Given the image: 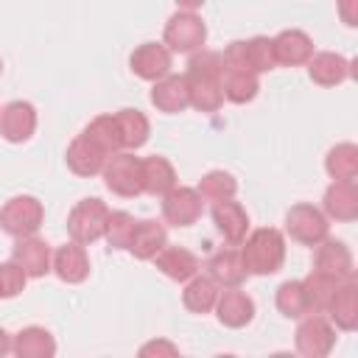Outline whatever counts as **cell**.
<instances>
[{
	"instance_id": "obj_1",
	"label": "cell",
	"mask_w": 358,
	"mask_h": 358,
	"mask_svg": "<svg viewBox=\"0 0 358 358\" xmlns=\"http://www.w3.org/2000/svg\"><path fill=\"white\" fill-rule=\"evenodd\" d=\"M221 73H224V62L221 53L215 50H201L187 62L185 81H187L190 106H196L199 112H215L224 103Z\"/></svg>"
},
{
	"instance_id": "obj_2",
	"label": "cell",
	"mask_w": 358,
	"mask_h": 358,
	"mask_svg": "<svg viewBox=\"0 0 358 358\" xmlns=\"http://www.w3.org/2000/svg\"><path fill=\"white\" fill-rule=\"evenodd\" d=\"M241 257H243V266L249 274H274L280 271L282 260H285V238L280 229L274 227H263V229H255L243 249H241Z\"/></svg>"
},
{
	"instance_id": "obj_3",
	"label": "cell",
	"mask_w": 358,
	"mask_h": 358,
	"mask_svg": "<svg viewBox=\"0 0 358 358\" xmlns=\"http://www.w3.org/2000/svg\"><path fill=\"white\" fill-rule=\"evenodd\" d=\"M45 207L34 196H14L0 207V229L14 238H28L42 227Z\"/></svg>"
},
{
	"instance_id": "obj_4",
	"label": "cell",
	"mask_w": 358,
	"mask_h": 358,
	"mask_svg": "<svg viewBox=\"0 0 358 358\" xmlns=\"http://www.w3.org/2000/svg\"><path fill=\"white\" fill-rule=\"evenodd\" d=\"M101 173H103L106 187L123 199L143 193V159L134 154H126V151L112 154Z\"/></svg>"
},
{
	"instance_id": "obj_5",
	"label": "cell",
	"mask_w": 358,
	"mask_h": 358,
	"mask_svg": "<svg viewBox=\"0 0 358 358\" xmlns=\"http://www.w3.org/2000/svg\"><path fill=\"white\" fill-rule=\"evenodd\" d=\"M109 210L101 199H81L67 215V232L76 243H92L106 232Z\"/></svg>"
},
{
	"instance_id": "obj_6",
	"label": "cell",
	"mask_w": 358,
	"mask_h": 358,
	"mask_svg": "<svg viewBox=\"0 0 358 358\" xmlns=\"http://www.w3.org/2000/svg\"><path fill=\"white\" fill-rule=\"evenodd\" d=\"M165 45L168 50H176V53H193L204 45L207 39V28L201 22V17H196L193 11H176L168 25H165Z\"/></svg>"
},
{
	"instance_id": "obj_7",
	"label": "cell",
	"mask_w": 358,
	"mask_h": 358,
	"mask_svg": "<svg viewBox=\"0 0 358 358\" xmlns=\"http://www.w3.org/2000/svg\"><path fill=\"white\" fill-rule=\"evenodd\" d=\"M285 229L296 243L305 246H316L327 238V218L322 210H316L313 204H294L285 215Z\"/></svg>"
},
{
	"instance_id": "obj_8",
	"label": "cell",
	"mask_w": 358,
	"mask_h": 358,
	"mask_svg": "<svg viewBox=\"0 0 358 358\" xmlns=\"http://www.w3.org/2000/svg\"><path fill=\"white\" fill-rule=\"evenodd\" d=\"M336 344V330L322 316H302L296 327V352L305 358H324Z\"/></svg>"
},
{
	"instance_id": "obj_9",
	"label": "cell",
	"mask_w": 358,
	"mask_h": 358,
	"mask_svg": "<svg viewBox=\"0 0 358 358\" xmlns=\"http://www.w3.org/2000/svg\"><path fill=\"white\" fill-rule=\"evenodd\" d=\"M162 218L173 227H190L201 218V196L193 187H171L162 196Z\"/></svg>"
},
{
	"instance_id": "obj_10",
	"label": "cell",
	"mask_w": 358,
	"mask_h": 358,
	"mask_svg": "<svg viewBox=\"0 0 358 358\" xmlns=\"http://www.w3.org/2000/svg\"><path fill=\"white\" fill-rule=\"evenodd\" d=\"M129 64H131L134 76H140L143 81H159L171 73V50L165 45L145 42L131 53Z\"/></svg>"
},
{
	"instance_id": "obj_11",
	"label": "cell",
	"mask_w": 358,
	"mask_h": 358,
	"mask_svg": "<svg viewBox=\"0 0 358 358\" xmlns=\"http://www.w3.org/2000/svg\"><path fill=\"white\" fill-rule=\"evenodd\" d=\"M36 129V109L28 101H11L0 112V134L8 143H22Z\"/></svg>"
},
{
	"instance_id": "obj_12",
	"label": "cell",
	"mask_w": 358,
	"mask_h": 358,
	"mask_svg": "<svg viewBox=\"0 0 358 358\" xmlns=\"http://www.w3.org/2000/svg\"><path fill=\"white\" fill-rule=\"evenodd\" d=\"M64 159H67V168H70L73 173H78V176H95V173L103 171L109 154H106L103 148H98V145L81 131V134L70 143Z\"/></svg>"
},
{
	"instance_id": "obj_13",
	"label": "cell",
	"mask_w": 358,
	"mask_h": 358,
	"mask_svg": "<svg viewBox=\"0 0 358 358\" xmlns=\"http://www.w3.org/2000/svg\"><path fill=\"white\" fill-rule=\"evenodd\" d=\"M213 221H215V229L224 235L227 243H232V246L243 243L246 229H249V215L238 201H232V199L215 201L213 204Z\"/></svg>"
},
{
	"instance_id": "obj_14",
	"label": "cell",
	"mask_w": 358,
	"mask_h": 358,
	"mask_svg": "<svg viewBox=\"0 0 358 358\" xmlns=\"http://www.w3.org/2000/svg\"><path fill=\"white\" fill-rule=\"evenodd\" d=\"M53 271L62 282H70V285L84 282L87 274H90V257L84 252V243L73 241V243L59 246L56 255H53Z\"/></svg>"
},
{
	"instance_id": "obj_15",
	"label": "cell",
	"mask_w": 358,
	"mask_h": 358,
	"mask_svg": "<svg viewBox=\"0 0 358 358\" xmlns=\"http://www.w3.org/2000/svg\"><path fill=\"white\" fill-rule=\"evenodd\" d=\"M316 255H313V271H322V274H330L336 280H344V277H352V255L350 249L341 243V241H322L316 243Z\"/></svg>"
},
{
	"instance_id": "obj_16",
	"label": "cell",
	"mask_w": 358,
	"mask_h": 358,
	"mask_svg": "<svg viewBox=\"0 0 358 358\" xmlns=\"http://www.w3.org/2000/svg\"><path fill=\"white\" fill-rule=\"evenodd\" d=\"M215 316L224 327H243L255 319V302L252 296H246L238 288H227L224 294H218L215 299Z\"/></svg>"
},
{
	"instance_id": "obj_17",
	"label": "cell",
	"mask_w": 358,
	"mask_h": 358,
	"mask_svg": "<svg viewBox=\"0 0 358 358\" xmlns=\"http://www.w3.org/2000/svg\"><path fill=\"white\" fill-rule=\"evenodd\" d=\"M324 213L336 221H352L358 215V187L355 179H336L324 193Z\"/></svg>"
},
{
	"instance_id": "obj_18",
	"label": "cell",
	"mask_w": 358,
	"mask_h": 358,
	"mask_svg": "<svg viewBox=\"0 0 358 358\" xmlns=\"http://www.w3.org/2000/svg\"><path fill=\"white\" fill-rule=\"evenodd\" d=\"M11 260L17 266H22V271L28 277H42L50 271V249L45 241L39 238H17L14 243V252H11Z\"/></svg>"
},
{
	"instance_id": "obj_19",
	"label": "cell",
	"mask_w": 358,
	"mask_h": 358,
	"mask_svg": "<svg viewBox=\"0 0 358 358\" xmlns=\"http://www.w3.org/2000/svg\"><path fill=\"white\" fill-rule=\"evenodd\" d=\"M271 45H274V59H277V64L294 67V64H305V62L313 56V42H310V36H308L305 31H296V28L277 34V36L271 39Z\"/></svg>"
},
{
	"instance_id": "obj_20",
	"label": "cell",
	"mask_w": 358,
	"mask_h": 358,
	"mask_svg": "<svg viewBox=\"0 0 358 358\" xmlns=\"http://www.w3.org/2000/svg\"><path fill=\"white\" fill-rule=\"evenodd\" d=\"M154 260H157V268L176 282H185V280L196 277V271H199V257L182 246H162L154 255Z\"/></svg>"
},
{
	"instance_id": "obj_21",
	"label": "cell",
	"mask_w": 358,
	"mask_h": 358,
	"mask_svg": "<svg viewBox=\"0 0 358 358\" xmlns=\"http://www.w3.org/2000/svg\"><path fill=\"white\" fill-rule=\"evenodd\" d=\"M207 271H210V280L215 285H224V288H238L249 274L241 252H235V249H224V252L213 255L207 260Z\"/></svg>"
},
{
	"instance_id": "obj_22",
	"label": "cell",
	"mask_w": 358,
	"mask_h": 358,
	"mask_svg": "<svg viewBox=\"0 0 358 358\" xmlns=\"http://www.w3.org/2000/svg\"><path fill=\"white\" fill-rule=\"evenodd\" d=\"M151 103L159 109V112H182L185 106H190V95H187V81L185 76H165L154 84L151 90Z\"/></svg>"
},
{
	"instance_id": "obj_23",
	"label": "cell",
	"mask_w": 358,
	"mask_h": 358,
	"mask_svg": "<svg viewBox=\"0 0 358 358\" xmlns=\"http://www.w3.org/2000/svg\"><path fill=\"white\" fill-rule=\"evenodd\" d=\"M165 241H168V235H165V227L159 221H137L134 235H131L126 249L137 260H154V255L165 246Z\"/></svg>"
},
{
	"instance_id": "obj_24",
	"label": "cell",
	"mask_w": 358,
	"mask_h": 358,
	"mask_svg": "<svg viewBox=\"0 0 358 358\" xmlns=\"http://www.w3.org/2000/svg\"><path fill=\"white\" fill-rule=\"evenodd\" d=\"M308 73L319 87H336L350 76V62L338 53H316L308 59Z\"/></svg>"
},
{
	"instance_id": "obj_25",
	"label": "cell",
	"mask_w": 358,
	"mask_h": 358,
	"mask_svg": "<svg viewBox=\"0 0 358 358\" xmlns=\"http://www.w3.org/2000/svg\"><path fill=\"white\" fill-rule=\"evenodd\" d=\"M260 84H257V73L252 70H235V67H224L221 73V92L227 101L232 103H246L257 95Z\"/></svg>"
},
{
	"instance_id": "obj_26",
	"label": "cell",
	"mask_w": 358,
	"mask_h": 358,
	"mask_svg": "<svg viewBox=\"0 0 358 358\" xmlns=\"http://www.w3.org/2000/svg\"><path fill=\"white\" fill-rule=\"evenodd\" d=\"M176 187V171L165 157H145L143 159V193L165 196Z\"/></svg>"
},
{
	"instance_id": "obj_27",
	"label": "cell",
	"mask_w": 358,
	"mask_h": 358,
	"mask_svg": "<svg viewBox=\"0 0 358 358\" xmlns=\"http://www.w3.org/2000/svg\"><path fill=\"white\" fill-rule=\"evenodd\" d=\"M11 350L20 358H50L56 352V341L45 327H25L14 336Z\"/></svg>"
},
{
	"instance_id": "obj_28",
	"label": "cell",
	"mask_w": 358,
	"mask_h": 358,
	"mask_svg": "<svg viewBox=\"0 0 358 358\" xmlns=\"http://www.w3.org/2000/svg\"><path fill=\"white\" fill-rule=\"evenodd\" d=\"M327 313L336 319V324L341 330H355L358 327V288L355 282H347V285H338L330 305H327Z\"/></svg>"
},
{
	"instance_id": "obj_29",
	"label": "cell",
	"mask_w": 358,
	"mask_h": 358,
	"mask_svg": "<svg viewBox=\"0 0 358 358\" xmlns=\"http://www.w3.org/2000/svg\"><path fill=\"white\" fill-rule=\"evenodd\" d=\"M215 299H218V285L210 277H190L182 294V302L190 313H210L215 308Z\"/></svg>"
},
{
	"instance_id": "obj_30",
	"label": "cell",
	"mask_w": 358,
	"mask_h": 358,
	"mask_svg": "<svg viewBox=\"0 0 358 358\" xmlns=\"http://www.w3.org/2000/svg\"><path fill=\"white\" fill-rule=\"evenodd\" d=\"M84 134H87L98 148H103L109 157L123 148L120 126H117V117H115V115H98V117L84 129Z\"/></svg>"
},
{
	"instance_id": "obj_31",
	"label": "cell",
	"mask_w": 358,
	"mask_h": 358,
	"mask_svg": "<svg viewBox=\"0 0 358 358\" xmlns=\"http://www.w3.org/2000/svg\"><path fill=\"white\" fill-rule=\"evenodd\" d=\"M305 294H308V305H310V313H324L336 288H338V280L330 277V274H322V271H310L305 280Z\"/></svg>"
},
{
	"instance_id": "obj_32",
	"label": "cell",
	"mask_w": 358,
	"mask_h": 358,
	"mask_svg": "<svg viewBox=\"0 0 358 358\" xmlns=\"http://www.w3.org/2000/svg\"><path fill=\"white\" fill-rule=\"evenodd\" d=\"M277 310L288 319H302L310 313L308 294H305V285L299 280H288L277 288Z\"/></svg>"
},
{
	"instance_id": "obj_33",
	"label": "cell",
	"mask_w": 358,
	"mask_h": 358,
	"mask_svg": "<svg viewBox=\"0 0 358 358\" xmlns=\"http://www.w3.org/2000/svg\"><path fill=\"white\" fill-rule=\"evenodd\" d=\"M115 117L120 126L123 148H140L148 140V117L140 109H120Z\"/></svg>"
},
{
	"instance_id": "obj_34",
	"label": "cell",
	"mask_w": 358,
	"mask_h": 358,
	"mask_svg": "<svg viewBox=\"0 0 358 358\" xmlns=\"http://www.w3.org/2000/svg\"><path fill=\"white\" fill-rule=\"evenodd\" d=\"M324 168L333 179H355L358 176V148L352 143H341V145L330 148Z\"/></svg>"
},
{
	"instance_id": "obj_35",
	"label": "cell",
	"mask_w": 358,
	"mask_h": 358,
	"mask_svg": "<svg viewBox=\"0 0 358 358\" xmlns=\"http://www.w3.org/2000/svg\"><path fill=\"white\" fill-rule=\"evenodd\" d=\"M199 196L201 199H207V201H224V199H232L235 193H238V182H235V176L232 173H227V171H210V173H204L201 176V182H199Z\"/></svg>"
},
{
	"instance_id": "obj_36",
	"label": "cell",
	"mask_w": 358,
	"mask_h": 358,
	"mask_svg": "<svg viewBox=\"0 0 358 358\" xmlns=\"http://www.w3.org/2000/svg\"><path fill=\"white\" fill-rule=\"evenodd\" d=\"M134 227L137 221L126 213V210H117V213H109V221H106V241H109V249H126L131 235H134Z\"/></svg>"
},
{
	"instance_id": "obj_37",
	"label": "cell",
	"mask_w": 358,
	"mask_h": 358,
	"mask_svg": "<svg viewBox=\"0 0 358 358\" xmlns=\"http://www.w3.org/2000/svg\"><path fill=\"white\" fill-rule=\"evenodd\" d=\"M246 62H249V70H252V73H266V70H271V67L277 64L271 39H266V36L249 39V42H246Z\"/></svg>"
},
{
	"instance_id": "obj_38",
	"label": "cell",
	"mask_w": 358,
	"mask_h": 358,
	"mask_svg": "<svg viewBox=\"0 0 358 358\" xmlns=\"http://www.w3.org/2000/svg\"><path fill=\"white\" fill-rule=\"evenodd\" d=\"M28 274L22 271V266L11 263H0V299H11L25 288Z\"/></svg>"
},
{
	"instance_id": "obj_39",
	"label": "cell",
	"mask_w": 358,
	"mask_h": 358,
	"mask_svg": "<svg viewBox=\"0 0 358 358\" xmlns=\"http://www.w3.org/2000/svg\"><path fill=\"white\" fill-rule=\"evenodd\" d=\"M355 3L358 0H338V14L347 25H355L358 22V14H355Z\"/></svg>"
},
{
	"instance_id": "obj_40",
	"label": "cell",
	"mask_w": 358,
	"mask_h": 358,
	"mask_svg": "<svg viewBox=\"0 0 358 358\" xmlns=\"http://www.w3.org/2000/svg\"><path fill=\"white\" fill-rule=\"evenodd\" d=\"M151 352H171V355H176V347L173 344H165V341H151V344H145L143 350H140V355H151Z\"/></svg>"
},
{
	"instance_id": "obj_41",
	"label": "cell",
	"mask_w": 358,
	"mask_h": 358,
	"mask_svg": "<svg viewBox=\"0 0 358 358\" xmlns=\"http://www.w3.org/2000/svg\"><path fill=\"white\" fill-rule=\"evenodd\" d=\"M176 6H179V8H185V11H196V8H201V6H204V0H176Z\"/></svg>"
},
{
	"instance_id": "obj_42",
	"label": "cell",
	"mask_w": 358,
	"mask_h": 358,
	"mask_svg": "<svg viewBox=\"0 0 358 358\" xmlns=\"http://www.w3.org/2000/svg\"><path fill=\"white\" fill-rule=\"evenodd\" d=\"M6 352H11V338H8V333L0 327V358H3Z\"/></svg>"
},
{
	"instance_id": "obj_43",
	"label": "cell",
	"mask_w": 358,
	"mask_h": 358,
	"mask_svg": "<svg viewBox=\"0 0 358 358\" xmlns=\"http://www.w3.org/2000/svg\"><path fill=\"white\" fill-rule=\"evenodd\" d=\"M0 73H3V62H0Z\"/></svg>"
}]
</instances>
